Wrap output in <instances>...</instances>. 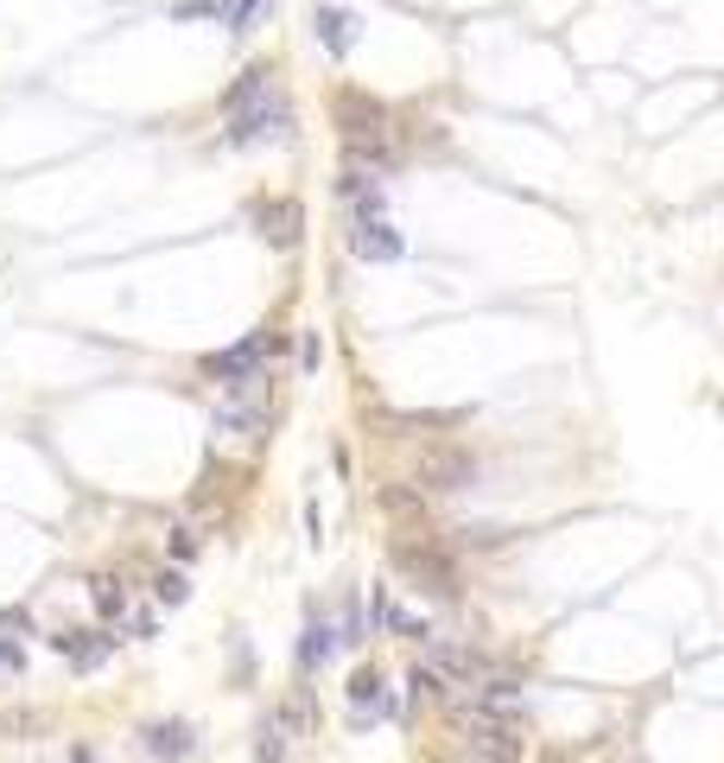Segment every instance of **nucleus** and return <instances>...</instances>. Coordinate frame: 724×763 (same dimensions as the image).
Segmentation results:
<instances>
[{"label":"nucleus","mask_w":724,"mask_h":763,"mask_svg":"<svg viewBox=\"0 0 724 763\" xmlns=\"http://www.w3.org/2000/svg\"><path fill=\"white\" fill-rule=\"evenodd\" d=\"M210 427H217L222 439H261V433H267V414H261L254 401L222 395L217 407H210Z\"/></svg>","instance_id":"39448f33"},{"label":"nucleus","mask_w":724,"mask_h":763,"mask_svg":"<svg viewBox=\"0 0 724 763\" xmlns=\"http://www.w3.org/2000/svg\"><path fill=\"white\" fill-rule=\"evenodd\" d=\"M445 763H476V758H445Z\"/></svg>","instance_id":"aec40b11"},{"label":"nucleus","mask_w":724,"mask_h":763,"mask_svg":"<svg viewBox=\"0 0 724 763\" xmlns=\"http://www.w3.org/2000/svg\"><path fill=\"white\" fill-rule=\"evenodd\" d=\"M325 655H330V623H325V618H312V623H305V643H299V668L312 675V668H318Z\"/></svg>","instance_id":"f8f14e48"},{"label":"nucleus","mask_w":724,"mask_h":763,"mask_svg":"<svg viewBox=\"0 0 724 763\" xmlns=\"http://www.w3.org/2000/svg\"><path fill=\"white\" fill-rule=\"evenodd\" d=\"M51 649L71 655L76 668H96V661H102V655L114 649V636H51Z\"/></svg>","instance_id":"9d476101"},{"label":"nucleus","mask_w":724,"mask_h":763,"mask_svg":"<svg viewBox=\"0 0 724 763\" xmlns=\"http://www.w3.org/2000/svg\"><path fill=\"white\" fill-rule=\"evenodd\" d=\"M172 553H179V560H191V553H197V535H191V528H179V535H172Z\"/></svg>","instance_id":"6ab92c4d"},{"label":"nucleus","mask_w":724,"mask_h":763,"mask_svg":"<svg viewBox=\"0 0 724 763\" xmlns=\"http://www.w3.org/2000/svg\"><path fill=\"white\" fill-rule=\"evenodd\" d=\"M471 477H476V458L458 452V445H426L420 452V484L426 490H471Z\"/></svg>","instance_id":"7ed1b4c3"},{"label":"nucleus","mask_w":724,"mask_h":763,"mask_svg":"<svg viewBox=\"0 0 724 763\" xmlns=\"http://www.w3.org/2000/svg\"><path fill=\"white\" fill-rule=\"evenodd\" d=\"M267 350H274V337H267V331H254V337H242L236 350H222V357H210L204 369H210V375H217L222 389H229V382H242V375H254Z\"/></svg>","instance_id":"20e7f679"},{"label":"nucleus","mask_w":724,"mask_h":763,"mask_svg":"<svg viewBox=\"0 0 724 763\" xmlns=\"http://www.w3.org/2000/svg\"><path fill=\"white\" fill-rule=\"evenodd\" d=\"M350 706H369V713H375V706H382V675H375V668H357V675H350Z\"/></svg>","instance_id":"4468645a"},{"label":"nucleus","mask_w":724,"mask_h":763,"mask_svg":"<svg viewBox=\"0 0 724 763\" xmlns=\"http://www.w3.org/2000/svg\"><path fill=\"white\" fill-rule=\"evenodd\" d=\"M0 668H13V675H20V668H26V649H20V643H0Z\"/></svg>","instance_id":"a211bd4d"},{"label":"nucleus","mask_w":724,"mask_h":763,"mask_svg":"<svg viewBox=\"0 0 724 763\" xmlns=\"http://www.w3.org/2000/svg\"><path fill=\"white\" fill-rule=\"evenodd\" d=\"M146 751H153V758H166V763L191 758V726H184V719H166V726H153V731H146Z\"/></svg>","instance_id":"6e6552de"},{"label":"nucleus","mask_w":724,"mask_h":763,"mask_svg":"<svg viewBox=\"0 0 724 763\" xmlns=\"http://www.w3.org/2000/svg\"><path fill=\"white\" fill-rule=\"evenodd\" d=\"M451 738H458V758H476V763H521L515 719H490V713H476V706H451Z\"/></svg>","instance_id":"f257e3e1"},{"label":"nucleus","mask_w":724,"mask_h":763,"mask_svg":"<svg viewBox=\"0 0 724 763\" xmlns=\"http://www.w3.org/2000/svg\"><path fill=\"white\" fill-rule=\"evenodd\" d=\"M280 758H287V738H280V726L267 719V726H261V738H254V763H280Z\"/></svg>","instance_id":"2eb2a0df"},{"label":"nucleus","mask_w":724,"mask_h":763,"mask_svg":"<svg viewBox=\"0 0 724 763\" xmlns=\"http://www.w3.org/2000/svg\"><path fill=\"white\" fill-rule=\"evenodd\" d=\"M312 26H318V38H325V51H337V58L357 45V33H350L357 20H350V13H337V7H318V13H312Z\"/></svg>","instance_id":"1a4fd4ad"},{"label":"nucleus","mask_w":724,"mask_h":763,"mask_svg":"<svg viewBox=\"0 0 724 763\" xmlns=\"http://www.w3.org/2000/svg\"><path fill=\"white\" fill-rule=\"evenodd\" d=\"M407 700H413V706H433V700H445V688H438V675L426 668V661H413V668H407Z\"/></svg>","instance_id":"ddd939ff"},{"label":"nucleus","mask_w":724,"mask_h":763,"mask_svg":"<svg viewBox=\"0 0 724 763\" xmlns=\"http://www.w3.org/2000/svg\"><path fill=\"white\" fill-rule=\"evenodd\" d=\"M350 249L362 254V261H395L400 254V236L388 217H357V229H350Z\"/></svg>","instance_id":"423d86ee"},{"label":"nucleus","mask_w":724,"mask_h":763,"mask_svg":"<svg viewBox=\"0 0 724 763\" xmlns=\"http://www.w3.org/2000/svg\"><path fill=\"white\" fill-rule=\"evenodd\" d=\"M153 598H159V605H184V598H191V580H184V573H159V580H153Z\"/></svg>","instance_id":"dca6fc26"},{"label":"nucleus","mask_w":724,"mask_h":763,"mask_svg":"<svg viewBox=\"0 0 724 763\" xmlns=\"http://www.w3.org/2000/svg\"><path fill=\"white\" fill-rule=\"evenodd\" d=\"M254 223H261V236H267V242H274V249H292V242H299V204H292V198H267V204H261V211H254Z\"/></svg>","instance_id":"0eeeda50"},{"label":"nucleus","mask_w":724,"mask_h":763,"mask_svg":"<svg viewBox=\"0 0 724 763\" xmlns=\"http://www.w3.org/2000/svg\"><path fill=\"white\" fill-rule=\"evenodd\" d=\"M89 598H96V611H102V618H114V623L128 618V585L114 580V573H102V580L89 585Z\"/></svg>","instance_id":"9b49d317"},{"label":"nucleus","mask_w":724,"mask_h":763,"mask_svg":"<svg viewBox=\"0 0 724 763\" xmlns=\"http://www.w3.org/2000/svg\"><path fill=\"white\" fill-rule=\"evenodd\" d=\"M395 567L407 573V580H420L426 592H438V598H451V592H458V567H451V560H445L433 541H420V547L400 541V547H395Z\"/></svg>","instance_id":"f03ea898"},{"label":"nucleus","mask_w":724,"mask_h":763,"mask_svg":"<svg viewBox=\"0 0 724 763\" xmlns=\"http://www.w3.org/2000/svg\"><path fill=\"white\" fill-rule=\"evenodd\" d=\"M382 509H388V515H420V490H400V484H388V490H382Z\"/></svg>","instance_id":"f3484780"}]
</instances>
